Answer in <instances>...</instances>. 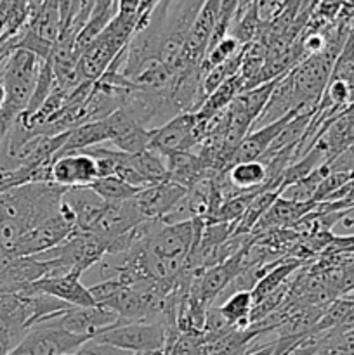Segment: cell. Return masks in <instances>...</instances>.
<instances>
[{
	"mask_svg": "<svg viewBox=\"0 0 354 355\" xmlns=\"http://www.w3.org/2000/svg\"><path fill=\"white\" fill-rule=\"evenodd\" d=\"M66 187L54 182H28L0 191V211L24 229L38 227L58 217Z\"/></svg>",
	"mask_w": 354,
	"mask_h": 355,
	"instance_id": "6da1fadb",
	"label": "cell"
},
{
	"mask_svg": "<svg viewBox=\"0 0 354 355\" xmlns=\"http://www.w3.org/2000/svg\"><path fill=\"white\" fill-rule=\"evenodd\" d=\"M42 61L37 54L24 49H14L0 66V82L6 87V103L0 110V118L7 123L14 121L26 111L37 85Z\"/></svg>",
	"mask_w": 354,
	"mask_h": 355,
	"instance_id": "7a4b0ae2",
	"label": "cell"
},
{
	"mask_svg": "<svg viewBox=\"0 0 354 355\" xmlns=\"http://www.w3.org/2000/svg\"><path fill=\"white\" fill-rule=\"evenodd\" d=\"M135 24V14L118 12L113 21L94 38L78 59V71L83 82H96L104 75L111 62L134 37Z\"/></svg>",
	"mask_w": 354,
	"mask_h": 355,
	"instance_id": "3957f363",
	"label": "cell"
},
{
	"mask_svg": "<svg viewBox=\"0 0 354 355\" xmlns=\"http://www.w3.org/2000/svg\"><path fill=\"white\" fill-rule=\"evenodd\" d=\"M179 336L177 329H172L163 319H141V321H120L113 328L99 333L92 340L115 347L132 355L165 350L169 343Z\"/></svg>",
	"mask_w": 354,
	"mask_h": 355,
	"instance_id": "277c9868",
	"label": "cell"
},
{
	"mask_svg": "<svg viewBox=\"0 0 354 355\" xmlns=\"http://www.w3.org/2000/svg\"><path fill=\"white\" fill-rule=\"evenodd\" d=\"M200 141L201 132L198 127L196 113H180L162 127L153 128L149 149L167 158L176 153L193 151Z\"/></svg>",
	"mask_w": 354,
	"mask_h": 355,
	"instance_id": "5b68a950",
	"label": "cell"
},
{
	"mask_svg": "<svg viewBox=\"0 0 354 355\" xmlns=\"http://www.w3.org/2000/svg\"><path fill=\"white\" fill-rule=\"evenodd\" d=\"M89 340L87 336L66 331L54 319L47 318L35 322L23 342L30 347L33 355H73Z\"/></svg>",
	"mask_w": 354,
	"mask_h": 355,
	"instance_id": "8992f818",
	"label": "cell"
},
{
	"mask_svg": "<svg viewBox=\"0 0 354 355\" xmlns=\"http://www.w3.org/2000/svg\"><path fill=\"white\" fill-rule=\"evenodd\" d=\"M106 128V142H110L118 151L137 155L149 149L153 130L139 125L125 110H117L110 116L103 118Z\"/></svg>",
	"mask_w": 354,
	"mask_h": 355,
	"instance_id": "52a82bcc",
	"label": "cell"
},
{
	"mask_svg": "<svg viewBox=\"0 0 354 355\" xmlns=\"http://www.w3.org/2000/svg\"><path fill=\"white\" fill-rule=\"evenodd\" d=\"M49 318L54 319L66 331L75 333V335L80 336H87L90 340L96 335H99V333L113 328V326H117L121 321L115 312L108 311V309L101 307V305H94V307H68L65 311L58 312V314L49 315Z\"/></svg>",
	"mask_w": 354,
	"mask_h": 355,
	"instance_id": "ba28073f",
	"label": "cell"
},
{
	"mask_svg": "<svg viewBox=\"0 0 354 355\" xmlns=\"http://www.w3.org/2000/svg\"><path fill=\"white\" fill-rule=\"evenodd\" d=\"M31 290L49 295V297L65 302L71 307H94L96 305L89 288L82 283V276L76 272L44 276L31 284Z\"/></svg>",
	"mask_w": 354,
	"mask_h": 355,
	"instance_id": "9c48e42d",
	"label": "cell"
},
{
	"mask_svg": "<svg viewBox=\"0 0 354 355\" xmlns=\"http://www.w3.org/2000/svg\"><path fill=\"white\" fill-rule=\"evenodd\" d=\"M146 218L137 210L134 198H132V200L118 201V203H106L104 211L101 214V217L97 218V222L89 232L101 236L110 245L113 239L127 234L128 231L137 227Z\"/></svg>",
	"mask_w": 354,
	"mask_h": 355,
	"instance_id": "30bf717a",
	"label": "cell"
},
{
	"mask_svg": "<svg viewBox=\"0 0 354 355\" xmlns=\"http://www.w3.org/2000/svg\"><path fill=\"white\" fill-rule=\"evenodd\" d=\"M73 231H75V225H71L68 220H65V218L61 217V214H59L58 217L51 218V220L45 222V224L24 232L23 238L17 243L14 257H33L40 255V253L44 252H49V250L61 245Z\"/></svg>",
	"mask_w": 354,
	"mask_h": 355,
	"instance_id": "8fae6325",
	"label": "cell"
},
{
	"mask_svg": "<svg viewBox=\"0 0 354 355\" xmlns=\"http://www.w3.org/2000/svg\"><path fill=\"white\" fill-rule=\"evenodd\" d=\"M99 177L96 159L85 153H68L56 156L52 163L51 180L61 187L89 186Z\"/></svg>",
	"mask_w": 354,
	"mask_h": 355,
	"instance_id": "7c38bea8",
	"label": "cell"
},
{
	"mask_svg": "<svg viewBox=\"0 0 354 355\" xmlns=\"http://www.w3.org/2000/svg\"><path fill=\"white\" fill-rule=\"evenodd\" d=\"M186 193L187 189H184L179 184L172 180H163V182L153 184L139 191L134 196V203L146 220H162L169 214L170 208Z\"/></svg>",
	"mask_w": 354,
	"mask_h": 355,
	"instance_id": "4fadbf2b",
	"label": "cell"
},
{
	"mask_svg": "<svg viewBox=\"0 0 354 355\" xmlns=\"http://www.w3.org/2000/svg\"><path fill=\"white\" fill-rule=\"evenodd\" d=\"M298 113H305V111L297 110L294 113L287 114L285 118L281 120L274 121V123L266 125V127H260V128H253L246 134V137L239 142V146L236 148L235 155H233V163H238V162H255V159H260L264 155H266L267 149L271 148L274 139L278 137L281 130H283L285 125Z\"/></svg>",
	"mask_w": 354,
	"mask_h": 355,
	"instance_id": "5bb4252c",
	"label": "cell"
},
{
	"mask_svg": "<svg viewBox=\"0 0 354 355\" xmlns=\"http://www.w3.org/2000/svg\"><path fill=\"white\" fill-rule=\"evenodd\" d=\"M62 201L71 208L76 222L75 229H78V231H90L104 211V207H106V201L101 200L87 186L68 187L62 194Z\"/></svg>",
	"mask_w": 354,
	"mask_h": 355,
	"instance_id": "9a60e30c",
	"label": "cell"
},
{
	"mask_svg": "<svg viewBox=\"0 0 354 355\" xmlns=\"http://www.w3.org/2000/svg\"><path fill=\"white\" fill-rule=\"evenodd\" d=\"M165 165L167 172H169V180L179 184L184 189H191L200 180L214 175V172H210L208 165L205 163L203 156L194 151H183L167 156Z\"/></svg>",
	"mask_w": 354,
	"mask_h": 355,
	"instance_id": "2e32d148",
	"label": "cell"
},
{
	"mask_svg": "<svg viewBox=\"0 0 354 355\" xmlns=\"http://www.w3.org/2000/svg\"><path fill=\"white\" fill-rule=\"evenodd\" d=\"M316 205L318 203H314V201L297 203V201L285 200V198L280 196L271 205L269 210L260 217V220L253 227L252 234L262 231H271V229H290L295 222H298L304 215L314 210Z\"/></svg>",
	"mask_w": 354,
	"mask_h": 355,
	"instance_id": "e0dca14e",
	"label": "cell"
},
{
	"mask_svg": "<svg viewBox=\"0 0 354 355\" xmlns=\"http://www.w3.org/2000/svg\"><path fill=\"white\" fill-rule=\"evenodd\" d=\"M305 263V260L297 259V257H283V259L278 260L273 266V269L259 281V283L253 286L252 290V298L253 305L262 302L264 298H267L269 295H273L274 291L280 290L298 269Z\"/></svg>",
	"mask_w": 354,
	"mask_h": 355,
	"instance_id": "ac0fdd59",
	"label": "cell"
},
{
	"mask_svg": "<svg viewBox=\"0 0 354 355\" xmlns=\"http://www.w3.org/2000/svg\"><path fill=\"white\" fill-rule=\"evenodd\" d=\"M229 184L238 191L262 189L267 182V170L260 159L233 163L226 172Z\"/></svg>",
	"mask_w": 354,
	"mask_h": 355,
	"instance_id": "d6986e66",
	"label": "cell"
},
{
	"mask_svg": "<svg viewBox=\"0 0 354 355\" xmlns=\"http://www.w3.org/2000/svg\"><path fill=\"white\" fill-rule=\"evenodd\" d=\"M253 309L252 291L239 290L233 291L221 305L219 312L226 319L228 324H231L236 329H248L250 328V314Z\"/></svg>",
	"mask_w": 354,
	"mask_h": 355,
	"instance_id": "ffe728a7",
	"label": "cell"
},
{
	"mask_svg": "<svg viewBox=\"0 0 354 355\" xmlns=\"http://www.w3.org/2000/svg\"><path fill=\"white\" fill-rule=\"evenodd\" d=\"M128 162L134 166L135 172L142 177L148 184H158L163 180H169V172H167L165 158L158 153L146 149V151L137 153V155L128 156Z\"/></svg>",
	"mask_w": 354,
	"mask_h": 355,
	"instance_id": "44dd1931",
	"label": "cell"
},
{
	"mask_svg": "<svg viewBox=\"0 0 354 355\" xmlns=\"http://www.w3.org/2000/svg\"><path fill=\"white\" fill-rule=\"evenodd\" d=\"M89 189H92L101 200H104L106 203H118V201H127L132 200L135 194L139 193V189L128 186L127 182H124L118 177L110 175V177H97L94 182H90Z\"/></svg>",
	"mask_w": 354,
	"mask_h": 355,
	"instance_id": "7402d4cb",
	"label": "cell"
},
{
	"mask_svg": "<svg viewBox=\"0 0 354 355\" xmlns=\"http://www.w3.org/2000/svg\"><path fill=\"white\" fill-rule=\"evenodd\" d=\"M73 355H132L128 352H124V350H118L115 347L104 345V343L96 342V340H89L78 352Z\"/></svg>",
	"mask_w": 354,
	"mask_h": 355,
	"instance_id": "603a6c76",
	"label": "cell"
},
{
	"mask_svg": "<svg viewBox=\"0 0 354 355\" xmlns=\"http://www.w3.org/2000/svg\"><path fill=\"white\" fill-rule=\"evenodd\" d=\"M9 355H33V352H31V350H30V347H28L26 343H24V342H21L19 345H17L16 349H14L12 352H10Z\"/></svg>",
	"mask_w": 354,
	"mask_h": 355,
	"instance_id": "cb8c5ba5",
	"label": "cell"
},
{
	"mask_svg": "<svg viewBox=\"0 0 354 355\" xmlns=\"http://www.w3.org/2000/svg\"><path fill=\"white\" fill-rule=\"evenodd\" d=\"M3 103H6V87H3V83L0 82V110H2Z\"/></svg>",
	"mask_w": 354,
	"mask_h": 355,
	"instance_id": "d4e9b609",
	"label": "cell"
}]
</instances>
